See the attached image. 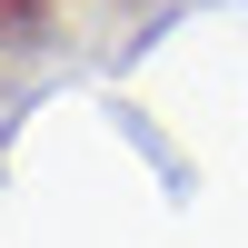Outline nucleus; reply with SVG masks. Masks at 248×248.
Here are the masks:
<instances>
[{
    "mask_svg": "<svg viewBox=\"0 0 248 248\" xmlns=\"http://www.w3.org/2000/svg\"><path fill=\"white\" fill-rule=\"evenodd\" d=\"M40 20V0H0V30H30Z\"/></svg>",
    "mask_w": 248,
    "mask_h": 248,
    "instance_id": "f257e3e1",
    "label": "nucleus"
}]
</instances>
